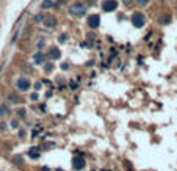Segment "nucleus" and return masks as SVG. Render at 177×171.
Returning a JSON list of instances; mask_svg holds the SVG:
<instances>
[{
  "mask_svg": "<svg viewBox=\"0 0 177 171\" xmlns=\"http://www.w3.org/2000/svg\"><path fill=\"white\" fill-rule=\"evenodd\" d=\"M61 69L68 71V69H69V65H68V63H64V65H61Z\"/></svg>",
  "mask_w": 177,
  "mask_h": 171,
  "instance_id": "20",
  "label": "nucleus"
},
{
  "mask_svg": "<svg viewBox=\"0 0 177 171\" xmlns=\"http://www.w3.org/2000/svg\"><path fill=\"white\" fill-rule=\"evenodd\" d=\"M10 113V109H8V105H0V116H5Z\"/></svg>",
  "mask_w": 177,
  "mask_h": 171,
  "instance_id": "13",
  "label": "nucleus"
},
{
  "mask_svg": "<svg viewBox=\"0 0 177 171\" xmlns=\"http://www.w3.org/2000/svg\"><path fill=\"white\" fill-rule=\"evenodd\" d=\"M132 24H133V27H143L144 25V16L141 14V13H135L133 16H132Z\"/></svg>",
  "mask_w": 177,
  "mask_h": 171,
  "instance_id": "2",
  "label": "nucleus"
},
{
  "mask_svg": "<svg viewBox=\"0 0 177 171\" xmlns=\"http://www.w3.org/2000/svg\"><path fill=\"white\" fill-rule=\"evenodd\" d=\"M8 101L13 102V104H19V102H21V99L17 97L16 94H11V93H10V94H8Z\"/></svg>",
  "mask_w": 177,
  "mask_h": 171,
  "instance_id": "11",
  "label": "nucleus"
},
{
  "mask_svg": "<svg viewBox=\"0 0 177 171\" xmlns=\"http://www.w3.org/2000/svg\"><path fill=\"white\" fill-rule=\"evenodd\" d=\"M28 156H30L32 159L39 157V149H38V148H30V151H28Z\"/></svg>",
  "mask_w": 177,
  "mask_h": 171,
  "instance_id": "10",
  "label": "nucleus"
},
{
  "mask_svg": "<svg viewBox=\"0 0 177 171\" xmlns=\"http://www.w3.org/2000/svg\"><path fill=\"white\" fill-rule=\"evenodd\" d=\"M99 25H100V17L97 14L88 16V27H89V29H97Z\"/></svg>",
  "mask_w": 177,
  "mask_h": 171,
  "instance_id": "4",
  "label": "nucleus"
},
{
  "mask_svg": "<svg viewBox=\"0 0 177 171\" xmlns=\"http://www.w3.org/2000/svg\"><path fill=\"white\" fill-rule=\"evenodd\" d=\"M2 69H3V66H0V72H2Z\"/></svg>",
  "mask_w": 177,
  "mask_h": 171,
  "instance_id": "26",
  "label": "nucleus"
},
{
  "mask_svg": "<svg viewBox=\"0 0 177 171\" xmlns=\"http://www.w3.org/2000/svg\"><path fill=\"white\" fill-rule=\"evenodd\" d=\"M41 171H50V168H49V166H42Z\"/></svg>",
  "mask_w": 177,
  "mask_h": 171,
  "instance_id": "23",
  "label": "nucleus"
},
{
  "mask_svg": "<svg viewBox=\"0 0 177 171\" xmlns=\"http://www.w3.org/2000/svg\"><path fill=\"white\" fill-rule=\"evenodd\" d=\"M5 129H6V124L2 122V124H0V130H5Z\"/></svg>",
  "mask_w": 177,
  "mask_h": 171,
  "instance_id": "22",
  "label": "nucleus"
},
{
  "mask_svg": "<svg viewBox=\"0 0 177 171\" xmlns=\"http://www.w3.org/2000/svg\"><path fill=\"white\" fill-rule=\"evenodd\" d=\"M136 2H138L139 6H146V5L149 3V0H136Z\"/></svg>",
  "mask_w": 177,
  "mask_h": 171,
  "instance_id": "16",
  "label": "nucleus"
},
{
  "mask_svg": "<svg viewBox=\"0 0 177 171\" xmlns=\"http://www.w3.org/2000/svg\"><path fill=\"white\" fill-rule=\"evenodd\" d=\"M60 55H61V52H60L58 47H50V50H49V57H50L52 60H58Z\"/></svg>",
  "mask_w": 177,
  "mask_h": 171,
  "instance_id": "8",
  "label": "nucleus"
},
{
  "mask_svg": "<svg viewBox=\"0 0 177 171\" xmlns=\"http://www.w3.org/2000/svg\"><path fill=\"white\" fill-rule=\"evenodd\" d=\"M32 99H33V101H36V99H38V94H35V93H33V94H32Z\"/></svg>",
  "mask_w": 177,
  "mask_h": 171,
  "instance_id": "24",
  "label": "nucleus"
},
{
  "mask_svg": "<svg viewBox=\"0 0 177 171\" xmlns=\"http://www.w3.org/2000/svg\"><path fill=\"white\" fill-rule=\"evenodd\" d=\"M41 6L44 8V10H49V8H52V6H53V0H44Z\"/></svg>",
  "mask_w": 177,
  "mask_h": 171,
  "instance_id": "12",
  "label": "nucleus"
},
{
  "mask_svg": "<svg viewBox=\"0 0 177 171\" xmlns=\"http://www.w3.org/2000/svg\"><path fill=\"white\" fill-rule=\"evenodd\" d=\"M52 69H53L52 65H45V72H52Z\"/></svg>",
  "mask_w": 177,
  "mask_h": 171,
  "instance_id": "18",
  "label": "nucleus"
},
{
  "mask_svg": "<svg viewBox=\"0 0 177 171\" xmlns=\"http://www.w3.org/2000/svg\"><path fill=\"white\" fill-rule=\"evenodd\" d=\"M171 19H169V16H162V19H160V24H169Z\"/></svg>",
  "mask_w": 177,
  "mask_h": 171,
  "instance_id": "14",
  "label": "nucleus"
},
{
  "mask_svg": "<svg viewBox=\"0 0 177 171\" xmlns=\"http://www.w3.org/2000/svg\"><path fill=\"white\" fill-rule=\"evenodd\" d=\"M17 115H19V116H25V115H27V112H25L24 109H19V110H17Z\"/></svg>",
  "mask_w": 177,
  "mask_h": 171,
  "instance_id": "17",
  "label": "nucleus"
},
{
  "mask_svg": "<svg viewBox=\"0 0 177 171\" xmlns=\"http://www.w3.org/2000/svg\"><path fill=\"white\" fill-rule=\"evenodd\" d=\"M57 24H58V21L55 19L53 16L47 17V19H44V25H45V27H49V29H53V27H57Z\"/></svg>",
  "mask_w": 177,
  "mask_h": 171,
  "instance_id": "7",
  "label": "nucleus"
},
{
  "mask_svg": "<svg viewBox=\"0 0 177 171\" xmlns=\"http://www.w3.org/2000/svg\"><path fill=\"white\" fill-rule=\"evenodd\" d=\"M116 8H118V2H116V0H105L104 5H102V10L107 11V13L115 11Z\"/></svg>",
  "mask_w": 177,
  "mask_h": 171,
  "instance_id": "1",
  "label": "nucleus"
},
{
  "mask_svg": "<svg viewBox=\"0 0 177 171\" xmlns=\"http://www.w3.org/2000/svg\"><path fill=\"white\" fill-rule=\"evenodd\" d=\"M17 36H19V32H16V35L13 36V39H11V42H16V39H17Z\"/></svg>",
  "mask_w": 177,
  "mask_h": 171,
  "instance_id": "21",
  "label": "nucleus"
},
{
  "mask_svg": "<svg viewBox=\"0 0 177 171\" xmlns=\"http://www.w3.org/2000/svg\"><path fill=\"white\" fill-rule=\"evenodd\" d=\"M72 166H74V169H83L85 168V159L82 156H75L72 159Z\"/></svg>",
  "mask_w": 177,
  "mask_h": 171,
  "instance_id": "3",
  "label": "nucleus"
},
{
  "mask_svg": "<svg viewBox=\"0 0 177 171\" xmlns=\"http://www.w3.org/2000/svg\"><path fill=\"white\" fill-rule=\"evenodd\" d=\"M85 13V5L82 2H77L71 6V14H83Z\"/></svg>",
  "mask_w": 177,
  "mask_h": 171,
  "instance_id": "5",
  "label": "nucleus"
},
{
  "mask_svg": "<svg viewBox=\"0 0 177 171\" xmlns=\"http://www.w3.org/2000/svg\"><path fill=\"white\" fill-rule=\"evenodd\" d=\"M33 60H35V63H38V65H41V63H44V53H41V52H36L35 55H33Z\"/></svg>",
  "mask_w": 177,
  "mask_h": 171,
  "instance_id": "9",
  "label": "nucleus"
},
{
  "mask_svg": "<svg viewBox=\"0 0 177 171\" xmlns=\"http://www.w3.org/2000/svg\"><path fill=\"white\" fill-rule=\"evenodd\" d=\"M42 17H44L42 14H35V16H33V21H35V22H41Z\"/></svg>",
  "mask_w": 177,
  "mask_h": 171,
  "instance_id": "15",
  "label": "nucleus"
},
{
  "mask_svg": "<svg viewBox=\"0 0 177 171\" xmlns=\"http://www.w3.org/2000/svg\"><path fill=\"white\" fill-rule=\"evenodd\" d=\"M124 3H127V5H130V2H132V0H122Z\"/></svg>",
  "mask_w": 177,
  "mask_h": 171,
  "instance_id": "25",
  "label": "nucleus"
},
{
  "mask_svg": "<svg viewBox=\"0 0 177 171\" xmlns=\"http://www.w3.org/2000/svg\"><path fill=\"white\" fill-rule=\"evenodd\" d=\"M11 127H14V129H16V127H19V122H17L16 119H14V121H11Z\"/></svg>",
  "mask_w": 177,
  "mask_h": 171,
  "instance_id": "19",
  "label": "nucleus"
},
{
  "mask_svg": "<svg viewBox=\"0 0 177 171\" xmlns=\"http://www.w3.org/2000/svg\"><path fill=\"white\" fill-rule=\"evenodd\" d=\"M17 88H19L21 91H27V89L30 88V80L27 77H21L19 80H17Z\"/></svg>",
  "mask_w": 177,
  "mask_h": 171,
  "instance_id": "6",
  "label": "nucleus"
}]
</instances>
